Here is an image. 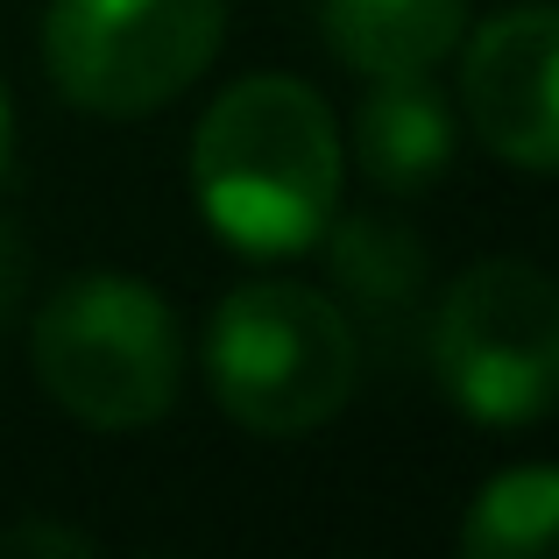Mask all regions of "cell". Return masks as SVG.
I'll return each mask as SVG.
<instances>
[{
	"mask_svg": "<svg viewBox=\"0 0 559 559\" xmlns=\"http://www.w3.org/2000/svg\"><path fill=\"white\" fill-rule=\"evenodd\" d=\"M227 0H50L43 71L79 114L142 121L205 79Z\"/></svg>",
	"mask_w": 559,
	"mask_h": 559,
	"instance_id": "5b68a950",
	"label": "cell"
},
{
	"mask_svg": "<svg viewBox=\"0 0 559 559\" xmlns=\"http://www.w3.org/2000/svg\"><path fill=\"white\" fill-rule=\"evenodd\" d=\"M453 107L432 79H369L355 107V164L376 191H425L453 170Z\"/></svg>",
	"mask_w": 559,
	"mask_h": 559,
	"instance_id": "52a82bcc",
	"label": "cell"
},
{
	"mask_svg": "<svg viewBox=\"0 0 559 559\" xmlns=\"http://www.w3.org/2000/svg\"><path fill=\"white\" fill-rule=\"evenodd\" d=\"M467 559H559V467H503L461 518Z\"/></svg>",
	"mask_w": 559,
	"mask_h": 559,
	"instance_id": "9c48e42d",
	"label": "cell"
},
{
	"mask_svg": "<svg viewBox=\"0 0 559 559\" xmlns=\"http://www.w3.org/2000/svg\"><path fill=\"white\" fill-rule=\"evenodd\" d=\"M22 298H28V248H22V234H14V219H0V333L14 326Z\"/></svg>",
	"mask_w": 559,
	"mask_h": 559,
	"instance_id": "8fae6325",
	"label": "cell"
},
{
	"mask_svg": "<svg viewBox=\"0 0 559 559\" xmlns=\"http://www.w3.org/2000/svg\"><path fill=\"white\" fill-rule=\"evenodd\" d=\"M28 369L64 418L93 432H142L170 418L185 390V333L142 276L79 270L43 298L28 326Z\"/></svg>",
	"mask_w": 559,
	"mask_h": 559,
	"instance_id": "3957f363",
	"label": "cell"
},
{
	"mask_svg": "<svg viewBox=\"0 0 559 559\" xmlns=\"http://www.w3.org/2000/svg\"><path fill=\"white\" fill-rule=\"evenodd\" d=\"M14 164V107H8V85H0V178Z\"/></svg>",
	"mask_w": 559,
	"mask_h": 559,
	"instance_id": "4fadbf2b",
	"label": "cell"
},
{
	"mask_svg": "<svg viewBox=\"0 0 559 559\" xmlns=\"http://www.w3.org/2000/svg\"><path fill=\"white\" fill-rule=\"evenodd\" d=\"M453 57L481 150L524 178H559V8H503Z\"/></svg>",
	"mask_w": 559,
	"mask_h": 559,
	"instance_id": "8992f818",
	"label": "cell"
},
{
	"mask_svg": "<svg viewBox=\"0 0 559 559\" xmlns=\"http://www.w3.org/2000/svg\"><path fill=\"white\" fill-rule=\"evenodd\" d=\"M319 241H326L333 284H341L369 319L396 326V319L411 312V298H418V276H425V255H418V241H411L396 219L355 213V219H341V227H326Z\"/></svg>",
	"mask_w": 559,
	"mask_h": 559,
	"instance_id": "30bf717a",
	"label": "cell"
},
{
	"mask_svg": "<svg viewBox=\"0 0 559 559\" xmlns=\"http://www.w3.org/2000/svg\"><path fill=\"white\" fill-rule=\"evenodd\" d=\"M432 376L475 425H538L559 404V276L524 255L467 262L432 312Z\"/></svg>",
	"mask_w": 559,
	"mask_h": 559,
	"instance_id": "277c9868",
	"label": "cell"
},
{
	"mask_svg": "<svg viewBox=\"0 0 559 559\" xmlns=\"http://www.w3.org/2000/svg\"><path fill=\"white\" fill-rule=\"evenodd\" d=\"M0 552H64V559H79V552H93V538L64 532V524H8V532H0Z\"/></svg>",
	"mask_w": 559,
	"mask_h": 559,
	"instance_id": "7c38bea8",
	"label": "cell"
},
{
	"mask_svg": "<svg viewBox=\"0 0 559 559\" xmlns=\"http://www.w3.org/2000/svg\"><path fill=\"white\" fill-rule=\"evenodd\" d=\"M213 404L255 439H305L361 390V326L298 276H248L205 319Z\"/></svg>",
	"mask_w": 559,
	"mask_h": 559,
	"instance_id": "7a4b0ae2",
	"label": "cell"
},
{
	"mask_svg": "<svg viewBox=\"0 0 559 559\" xmlns=\"http://www.w3.org/2000/svg\"><path fill=\"white\" fill-rule=\"evenodd\" d=\"M467 36V0H326V43L361 79H432Z\"/></svg>",
	"mask_w": 559,
	"mask_h": 559,
	"instance_id": "ba28073f",
	"label": "cell"
},
{
	"mask_svg": "<svg viewBox=\"0 0 559 559\" xmlns=\"http://www.w3.org/2000/svg\"><path fill=\"white\" fill-rule=\"evenodd\" d=\"M341 121L290 71L234 79L191 128V199L234 255H305L341 213Z\"/></svg>",
	"mask_w": 559,
	"mask_h": 559,
	"instance_id": "6da1fadb",
	"label": "cell"
}]
</instances>
